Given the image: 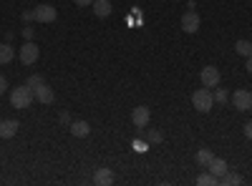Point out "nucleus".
<instances>
[{
	"mask_svg": "<svg viewBox=\"0 0 252 186\" xmlns=\"http://www.w3.org/2000/svg\"><path fill=\"white\" fill-rule=\"evenodd\" d=\"M192 106H194L199 113L212 111V106H215V96H212V88H197V91L192 93Z\"/></svg>",
	"mask_w": 252,
	"mask_h": 186,
	"instance_id": "nucleus-1",
	"label": "nucleus"
},
{
	"mask_svg": "<svg viewBox=\"0 0 252 186\" xmlns=\"http://www.w3.org/2000/svg\"><path fill=\"white\" fill-rule=\"evenodd\" d=\"M33 98H35V96H33V88H28L26 83L10 91V103H13V108H23V111H26L31 103H33Z\"/></svg>",
	"mask_w": 252,
	"mask_h": 186,
	"instance_id": "nucleus-2",
	"label": "nucleus"
},
{
	"mask_svg": "<svg viewBox=\"0 0 252 186\" xmlns=\"http://www.w3.org/2000/svg\"><path fill=\"white\" fill-rule=\"evenodd\" d=\"M38 55H40V51H38V46L33 43V40H26L23 48L18 51V58H20V63H23V66H33L38 60Z\"/></svg>",
	"mask_w": 252,
	"mask_h": 186,
	"instance_id": "nucleus-3",
	"label": "nucleus"
},
{
	"mask_svg": "<svg viewBox=\"0 0 252 186\" xmlns=\"http://www.w3.org/2000/svg\"><path fill=\"white\" fill-rule=\"evenodd\" d=\"M232 103H235L237 111H252V91L237 88V91L232 93Z\"/></svg>",
	"mask_w": 252,
	"mask_h": 186,
	"instance_id": "nucleus-4",
	"label": "nucleus"
},
{
	"mask_svg": "<svg viewBox=\"0 0 252 186\" xmlns=\"http://www.w3.org/2000/svg\"><path fill=\"white\" fill-rule=\"evenodd\" d=\"M33 10H35V23H53V20L58 18V10L53 5H48V3H40Z\"/></svg>",
	"mask_w": 252,
	"mask_h": 186,
	"instance_id": "nucleus-5",
	"label": "nucleus"
},
{
	"mask_svg": "<svg viewBox=\"0 0 252 186\" xmlns=\"http://www.w3.org/2000/svg\"><path fill=\"white\" fill-rule=\"evenodd\" d=\"M199 78H202V86H204V88H217V86H220V71H217L215 66L202 68Z\"/></svg>",
	"mask_w": 252,
	"mask_h": 186,
	"instance_id": "nucleus-6",
	"label": "nucleus"
},
{
	"mask_svg": "<svg viewBox=\"0 0 252 186\" xmlns=\"http://www.w3.org/2000/svg\"><path fill=\"white\" fill-rule=\"evenodd\" d=\"M149 118H152V111L146 106H136L131 111V121H134L136 129H146V126H149Z\"/></svg>",
	"mask_w": 252,
	"mask_h": 186,
	"instance_id": "nucleus-7",
	"label": "nucleus"
},
{
	"mask_svg": "<svg viewBox=\"0 0 252 186\" xmlns=\"http://www.w3.org/2000/svg\"><path fill=\"white\" fill-rule=\"evenodd\" d=\"M199 23H202V20H199V15L194 10H187L182 15V30L184 33H197L199 30Z\"/></svg>",
	"mask_w": 252,
	"mask_h": 186,
	"instance_id": "nucleus-8",
	"label": "nucleus"
},
{
	"mask_svg": "<svg viewBox=\"0 0 252 186\" xmlns=\"http://www.w3.org/2000/svg\"><path fill=\"white\" fill-rule=\"evenodd\" d=\"M33 96H35V101L43 103V106H51V103L56 101V93H53V88L48 83H40L38 88H33Z\"/></svg>",
	"mask_w": 252,
	"mask_h": 186,
	"instance_id": "nucleus-9",
	"label": "nucleus"
},
{
	"mask_svg": "<svg viewBox=\"0 0 252 186\" xmlns=\"http://www.w3.org/2000/svg\"><path fill=\"white\" fill-rule=\"evenodd\" d=\"M18 126L20 123L15 118H5V121H0V138H13L18 133Z\"/></svg>",
	"mask_w": 252,
	"mask_h": 186,
	"instance_id": "nucleus-10",
	"label": "nucleus"
},
{
	"mask_svg": "<svg viewBox=\"0 0 252 186\" xmlns=\"http://www.w3.org/2000/svg\"><path fill=\"white\" fill-rule=\"evenodd\" d=\"M207 171H212V174L220 179V176H224V174L229 171V166H227V161H224V159H217V156H215L212 161L207 163Z\"/></svg>",
	"mask_w": 252,
	"mask_h": 186,
	"instance_id": "nucleus-11",
	"label": "nucleus"
},
{
	"mask_svg": "<svg viewBox=\"0 0 252 186\" xmlns=\"http://www.w3.org/2000/svg\"><path fill=\"white\" fill-rule=\"evenodd\" d=\"M68 131L76 136V138H86L89 133H91V126L86 121H71V126H68Z\"/></svg>",
	"mask_w": 252,
	"mask_h": 186,
	"instance_id": "nucleus-12",
	"label": "nucleus"
},
{
	"mask_svg": "<svg viewBox=\"0 0 252 186\" xmlns=\"http://www.w3.org/2000/svg\"><path fill=\"white\" fill-rule=\"evenodd\" d=\"M94 184H98V186H111V184H114V171H111V169H96Z\"/></svg>",
	"mask_w": 252,
	"mask_h": 186,
	"instance_id": "nucleus-13",
	"label": "nucleus"
},
{
	"mask_svg": "<svg viewBox=\"0 0 252 186\" xmlns=\"http://www.w3.org/2000/svg\"><path fill=\"white\" fill-rule=\"evenodd\" d=\"M94 13H96V18H109L111 15V3H109V0H94Z\"/></svg>",
	"mask_w": 252,
	"mask_h": 186,
	"instance_id": "nucleus-14",
	"label": "nucleus"
},
{
	"mask_svg": "<svg viewBox=\"0 0 252 186\" xmlns=\"http://www.w3.org/2000/svg\"><path fill=\"white\" fill-rule=\"evenodd\" d=\"M15 58V48L10 43H0V66H8Z\"/></svg>",
	"mask_w": 252,
	"mask_h": 186,
	"instance_id": "nucleus-15",
	"label": "nucleus"
},
{
	"mask_svg": "<svg viewBox=\"0 0 252 186\" xmlns=\"http://www.w3.org/2000/svg\"><path fill=\"white\" fill-rule=\"evenodd\" d=\"M220 184H222V186H240V184H242V176L235 174V171H227L224 176H220Z\"/></svg>",
	"mask_w": 252,
	"mask_h": 186,
	"instance_id": "nucleus-16",
	"label": "nucleus"
},
{
	"mask_svg": "<svg viewBox=\"0 0 252 186\" xmlns=\"http://www.w3.org/2000/svg\"><path fill=\"white\" fill-rule=\"evenodd\" d=\"M197 184H199V186H217L220 179H217L212 171H207V174H199V176H197Z\"/></svg>",
	"mask_w": 252,
	"mask_h": 186,
	"instance_id": "nucleus-17",
	"label": "nucleus"
},
{
	"mask_svg": "<svg viewBox=\"0 0 252 186\" xmlns=\"http://www.w3.org/2000/svg\"><path fill=\"white\" fill-rule=\"evenodd\" d=\"M212 159H215V154L209 151V149H199L197 151V163H199V166H204V169H207V163L212 161Z\"/></svg>",
	"mask_w": 252,
	"mask_h": 186,
	"instance_id": "nucleus-18",
	"label": "nucleus"
},
{
	"mask_svg": "<svg viewBox=\"0 0 252 186\" xmlns=\"http://www.w3.org/2000/svg\"><path fill=\"white\" fill-rule=\"evenodd\" d=\"M235 51H237V55H250L252 53V43H250V40H237V43H235Z\"/></svg>",
	"mask_w": 252,
	"mask_h": 186,
	"instance_id": "nucleus-19",
	"label": "nucleus"
},
{
	"mask_svg": "<svg viewBox=\"0 0 252 186\" xmlns=\"http://www.w3.org/2000/svg\"><path fill=\"white\" fill-rule=\"evenodd\" d=\"M40 83H46V80H43V76H40V73H33V76L26 80V86H28V88H38Z\"/></svg>",
	"mask_w": 252,
	"mask_h": 186,
	"instance_id": "nucleus-20",
	"label": "nucleus"
},
{
	"mask_svg": "<svg viewBox=\"0 0 252 186\" xmlns=\"http://www.w3.org/2000/svg\"><path fill=\"white\" fill-rule=\"evenodd\" d=\"M161 133L159 131H154V129H149V131H146V141H149V143H161Z\"/></svg>",
	"mask_w": 252,
	"mask_h": 186,
	"instance_id": "nucleus-21",
	"label": "nucleus"
},
{
	"mask_svg": "<svg viewBox=\"0 0 252 186\" xmlns=\"http://www.w3.org/2000/svg\"><path fill=\"white\" fill-rule=\"evenodd\" d=\"M131 146H134V151H139V154H144L146 149H149V141H141V138H136V141L131 143Z\"/></svg>",
	"mask_w": 252,
	"mask_h": 186,
	"instance_id": "nucleus-22",
	"label": "nucleus"
},
{
	"mask_svg": "<svg viewBox=\"0 0 252 186\" xmlns=\"http://www.w3.org/2000/svg\"><path fill=\"white\" fill-rule=\"evenodd\" d=\"M212 96H215V103H227V91L224 88H217Z\"/></svg>",
	"mask_w": 252,
	"mask_h": 186,
	"instance_id": "nucleus-23",
	"label": "nucleus"
},
{
	"mask_svg": "<svg viewBox=\"0 0 252 186\" xmlns=\"http://www.w3.org/2000/svg\"><path fill=\"white\" fill-rule=\"evenodd\" d=\"M20 33H23V40H33V28H31V26H26Z\"/></svg>",
	"mask_w": 252,
	"mask_h": 186,
	"instance_id": "nucleus-24",
	"label": "nucleus"
},
{
	"mask_svg": "<svg viewBox=\"0 0 252 186\" xmlns=\"http://www.w3.org/2000/svg\"><path fill=\"white\" fill-rule=\"evenodd\" d=\"M31 20H35V10H26L23 13V23H31Z\"/></svg>",
	"mask_w": 252,
	"mask_h": 186,
	"instance_id": "nucleus-25",
	"label": "nucleus"
},
{
	"mask_svg": "<svg viewBox=\"0 0 252 186\" xmlns=\"http://www.w3.org/2000/svg\"><path fill=\"white\" fill-rule=\"evenodd\" d=\"M58 118H61V123H66V126H71V113H68V111H63Z\"/></svg>",
	"mask_w": 252,
	"mask_h": 186,
	"instance_id": "nucleus-26",
	"label": "nucleus"
},
{
	"mask_svg": "<svg viewBox=\"0 0 252 186\" xmlns=\"http://www.w3.org/2000/svg\"><path fill=\"white\" fill-rule=\"evenodd\" d=\"M73 3H76L78 8H91V5H94V0H73Z\"/></svg>",
	"mask_w": 252,
	"mask_h": 186,
	"instance_id": "nucleus-27",
	"label": "nucleus"
},
{
	"mask_svg": "<svg viewBox=\"0 0 252 186\" xmlns=\"http://www.w3.org/2000/svg\"><path fill=\"white\" fill-rule=\"evenodd\" d=\"M242 129H245V136H247V138L252 141V121H247V123H245Z\"/></svg>",
	"mask_w": 252,
	"mask_h": 186,
	"instance_id": "nucleus-28",
	"label": "nucleus"
},
{
	"mask_svg": "<svg viewBox=\"0 0 252 186\" xmlns=\"http://www.w3.org/2000/svg\"><path fill=\"white\" fill-rule=\"evenodd\" d=\"M5 88H8V80H5V76H0V96L5 93Z\"/></svg>",
	"mask_w": 252,
	"mask_h": 186,
	"instance_id": "nucleus-29",
	"label": "nucleus"
},
{
	"mask_svg": "<svg viewBox=\"0 0 252 186\" xmlns=\"http://www.w3.org/2000/svg\"><path fill=\"white\" fill-rule=\"evenodd\" d=\"M245 68H247V73H250V76H252V53H250V55H247V66H245Z\"/></svg>",
	"mask_w": 252,
	"mask_h": 186,
	"instance_id": "nucleus-30",
	"label": "nucleus"
}]
</instances>
